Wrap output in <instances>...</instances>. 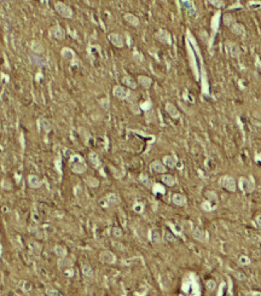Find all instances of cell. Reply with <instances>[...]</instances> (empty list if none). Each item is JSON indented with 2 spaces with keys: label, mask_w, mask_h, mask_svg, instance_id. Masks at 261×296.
I'll return each mask as SVG.
<instances>
[{
  "label": "cell",
  "mask_w": 261,
  "mask_h": 296,
  "mask_svg": "<svg viewBox=\"0 0 261 296\" xmlns=\"http://www.w3.org/2000/svg\"><path fill=\"white\" fill-rule=\"evenodd\" d=\"M186 48H187V56H189V61H190V65H191L192 68V72H194V75H195V79L196 80H199V73H198V67H197V61H196V57H195V53L192 51L191 48V45H190V42L186 40Z\"/></svg>",
  "instance_id": "obj_1"
},
{
  "label": "cell",
  "mask_w": 261,
  "mask_h": 296,
  "mask_svg": "<svg viewBox=\"0 0 261 296\" xmlns=\"http://www.w3.org/2000/svg\"><path fill=\"white\" fill-rule=\"evenodd\" d=\"M55 10L64 18H73V15H74L73 10L68 5H65L64 3H59V1L55 3Z\"/></svg>",
  "instance_id": "obj_2"
},
{
  "label": "cell",
  "mask_w": 261,
  "mask_h": 296,
  "mask_svg": "<svg viewBox=\"0 0 261 296\" xmlns=\"http://www.w3.org/2000/svg\"><path fill=\"white\" fill-rule=\"evenodd\" d=\"M220 185H221L225 190H227L228 192H235L237 190V185L236 181L232 176L230 175H224L221 179H220Z\"/></svg>",
  "instance_id": "obj_3"
},
{
  "label": "cell",
  "mask_w": 261,
  "mask_h": 296,
  "mask_svg": "<svg viewBox=\"0 0 261 296\" xmlns=\"http://www.w3.org/2000/svg\"><path fill=\"white\" fill-rule=\"evenodd\" d=\"M239 187H240V190H242L243 192L249 193V192H253L254 191L255 184H254L253 180H250V179H248V178L242 176L239 179Z\"/></svg>",
  "instance_id": "obj_4"
},
{
  "label": "cell",
  "mask_w": 261,
  "mask_h": 296,
  "mask_svg": "<svg viewBox=\"0 0 261 296\" xmlns=\"http://www.w3.org/2000/svg\"><path fill=\"white\" fill-rule=\"evenodd\" d=\"M113 94L116 98H118V99L123 101V99H127V98L129 97L130 92L127 90V88H125L123 86H115L113 88Z\"/></svg>",
  "instance_id": "obj_5"
},
{
  "label": "cell",
  "mask_w": 261,
  "mask_h": 296,
  "mask_svg": "<svg viewBox=\"0 0 261 296\" xmlns=\"http://www.w3.org/2000/svg\"><path fill=\"white\" fill-rule=\"evenodd\" d=\"M48 33H50V36L57 39V40H64L65 39V32L59 25H53L52 28H50Z\"/></svg>",
  "instance_id": "obj_6"
},
{
  "label": "cell",
  "mask_w": 261,
  "mask_h": 296,
  "mask_svg": "<svg viewBox=\"0 0 261 296\" xmlns=\"http://www.w3.org/2000/svg\"><path fill=\"white\" fill-rule=\"evenodd\" d=\"M109 41L111 42L115 47L117 48H122L125 46V41H123V36L118 33H111L109 34Z\"/></svg>",
  "instance_id": "obj_7"
},
{
  "label": "cell",
  "mask_w": 261,
  "mask_h": 296,
  "mask_svg": "<svg viewBox=\"0 0 261 296\" xmlns=\"http://www.w3.org/2000/svg\"><path fill=\"white\" fill-rule=\"evenodd\" d=\"M155 36H156L157 40L160 42H162V44H166V45L172 44V36H170V34L167 30H165V29H160Z\"/></svg>",
  "instance_id": "obj_8"
},
{
  "label": "cell",
  "mask_w": 261,
  "mask_h": 296,
  "mask_svg": "<svg viewBox=\"0 0 261 296\" xmlns=\"http://www.w3.org/2000/svg\"><path fill=\"white\" fill-rule=\"evenodd\" d=\"M226 52L232 58H238L240 56V48L233 42H226Z\"/></svg>",
  "instance_id": "obj_9"
},
{
  "label": "cell",
  "mask_w": 261,
  "mask_h": 296,
  "mask_svg": "<svg viewBox=\"0 0 261 296\" xmlns=\"http://www.w3.org/2000/svg\"><path fill=\"white\" fill-rule=\"evenodd\" d=\"M99 258H100V261H102V262L109 263V265H111V263H114L116 261L115 255L111 251H109V250L102 251V253H100V255H99Z\"/></svg>",
  "instance_id": "obj_10"
},
{
  "label": "cell",
  "mask_w": 261,
  "mask_h": 296,
  "mask_svg": "<svg viewBox=\"0 0 261 296\" xmlns=\"http://www.w3.org/2000/svg\"><path fill=\"white\" fill-rule=\"evenodd\" d=\"M230 29H231V32H232L235 35H238V36H244L245 33H247L244 25L240 24V23H233L232 25L230 27Z\"/></svg>",
  "instance_id": "obj_11"
},
{
  "label": "cell",
  "mask_w": 261,
  "mask_h": 296,
  "mask_svg": "<svg viewBox=\"0 0 261 296\" xmlns=\"http://www.w3.org/2000/svg\"><path fill=\"white\" fill-rule=\"evenodd\" d=\"M166 111L168 113V115L172 117V118H179V117H180L179 110L175 108V105L172 104V103H167V104H166Z\"/></svg>",
  "instance_id": "obj_12"
},
{
  "label": "cell",
  "mask_w": 261,
  "mask_h": 296,
  "mask_svg": "<svg viewBox=\"0 0 261 296\" xmlns=\"http://www.w3.org/2000/svg\"><path fill=\"white\" fill-rule=\"evenodd\" d=\"M182 4L184 5V7L186 8V12L190 17H196L197 12H196V7L195 4L192 1H182Z\"/></svg>",
  "instance_id": "obj_13"
},
{
  "label": "cell",
  "mask_w": 261,
  "mask_h": 296,
  "mask_svg": "<svg viewBox=\"0 0 261 296\" xmlns=\"http://www.w3.org/2000/svg\"><path fill=\"white\" fill-rule=\"evenodd\" d=\"M86 169H87V167L82 162H73L72 163V171L76 174H82L86 172Z\"/></svg>",
  "instance_id": "obj_14"
},
{
  "label": "cell",
  "mask_w": 261,
  "mask_h": 296,
  "mask_svg": "<svg viewBox=\"0 0 261 296\" xmlns=\"http://www.w3.org/2000/svg\"><path fill=\"white\" fill-rule=\"evenodd\" d=\"M150 169H151L152 172H156V173H165L166 172V166L160 161H154L151 164H150Z\"/></svg>",
  "instance_id": "obj_15"
},
{
  "label": "cell",
  "mask_w": 261,
  "mask_h": 296,
  "mask_svg": "<svg viewBox=\"0 0 261 296\" xmlns=\"http://www.w3.org/2000/svg\"><path fill=\"white\" fill-rule=\"evenodd\" d=\"M123 18H125V21H126L127 23H129L130 25H133V27H138V25L140 24L139 18H138L135 15H133V13H126V15L123 16Z\"/></svg>",
  "instance_id": "obj_16"
},
{
  "label": "cell",
  "mask_w": 261,
  "mask_h": 296,
  "mask_svg": "<svg viewBox=\"0 0 261 296\" xmlns=\"http://www.w3.org/2000/svg\"><path fill=\"white\" fill-rule=\"evenodd\" d=\"M138 84L142 87H144V88H150V87H151V85H152V80L149 76L140 75V76H138Z\"/></svg>",
  "instance_id": "obj_17"
},
{
  "label": "cell",
  "mask_w": 261,
  "mask_h": 296,
  "mask_svg": "<svg viewBox=\"0 0 261 296\" xmlns=\"http://www.w3.org/2000/svg\"><path fill=\"white\" fill-rule=\"evenodd\" d=\"M172 201H173V203H174L175 205H179V207H184V205L186 204V198H185V196L180 195V193L173 195Z\"/></svg>",
  "instance_id": "obj_18"
},
{
  "label": "cell",
  "mask_w": 261,
  "mask_h": 296,
  "mask_svg": "<svg viewBox=\"0 0 261 296\" xmlns=\"http://www.w3.org/2000/svg\"><path fill=\"white\" fill-rule=\"evenodd\" d=\"M61 55H62V57H63L64 59H67V61H72V62L76 58L74 51L70 50V48H68V47H64V48H63L62 52H61Z\"/></svg>",
  "instance_id": "obj_19"
},
{
  "label": "cell",
  "mask_w": 261,
  "mask_h": 296,
  "mask_svg": "<svg viewBox=\"0 0 261 296\" xmlns=\"http://www.w3.org/2000/svg\"><path fill=\"white\" fill-rule=\"evenodd\" d=\"M177 157L174 156H165L163 157V164L166 167H168V168H174V167L177 166Z\"/></svg>",
  "instance_id": "obj_20"
},
{
  "label": "cell",
  "mask_w": 261,
  "mask_h": 296,
  "mask_svg": "<svg viewBox=\"0 0 261 296\" xmlns=\"http://www.w3.org/2000/svg\"><path fill=\"white\" fill-rule=\"evenodd\" d=\"M192 237L198 242H204L206 241V232L201 229H195L192 231Z\"/></svg>",
  "instance_id": "obj_21"
},
{
  "label": "cell",
  "mask_w": 261,
  "mask_h": 296,
  "mask_svg": "<svg viewBox=\"0 0 261 296\" xmlns=\"http://www.w3.org/2000/svg\"><path fill=\"white\" fill-rule=\"evenodd\" d=\"M122 84L126 85V86L129 87V88H132V90H135L137 86H138L137 81L134 80L133 77H130V76H125V77H122Z\"/></svg>",
  "instance_id": "obj_22"
},
{
  "label": "cell",
  "mask_w": 261,
  "mask_h": 296,
  "mask_svg": "<svg viewBox=\"0 0 261 296\" xmlns=\"http://www.w3.org/2000/svg\"><path fill=\"white\" fill-rule=\"evenodd\" d=\"M28 183H29V185H30L32 187H34V189H36V187H40V186L43 185V181L40 180V178L36 176V175H29Z\"/></svg>",
  "instance_id": "obj_23"
},
{
  "label": "cell",
  "mask_w": 261,
  "mask_h": 296,
  "mask_svg": "<svg viewBox=\"0 0 261 296\" xmlns=\"http://www.w3.org/2000/svg\"><path fill=\"white\" fill-rule=\"evenodd\" d=\"M88 161L89 163H91L94 168H98V167H100V160H99V156L96 154V152H91L88 155Z\"/></svg>",
  "instance_id": "obj_24"
},
{
  "label": "cell",
  "mask_w": 261,
  "mask_h": 296,
  "mask_svg": "<svg viewBox=\"0 0 261 296\" xmlns=\"http://www.w3.org/2000/svg\"><path fill=\"white\" fill-rule=\"evenodd\" d=\"M105 201L108 202V204L110 205H116L120 203V197L116 195V193H109L106 197H105Z\"/></svg>",
  "instance_id": "obj_25"
},
{
  "label": "cell",
  "mask_w": 261,
  "mask_h": 296,
  "mask_svg": "<svg viewBox=\"0 0 261 296\" xmlns=\"http://www.w3.org/2000/svg\"><path fill=\"white\" fill-rule=\"evenodd\" d=\"M161 180H162V183L166 184L167 186H174L175 183H177L175 178L172 176V175H169V174H163L162 178H161Z\"/></svg>",
  "instance_id": "obj_26"
},
{
  "label": "cell",
  "mask_w": 261,
  "mask_h": 296,
  "mask_svg": "<svg viewBox=\"0 0 261 296\" xmlns=\"http://www.w3.org/2000/svg\"><path fill=\"white\" fill-rule=\"evenodd\" d=\"M219 21H220V12H216L215 16L212 18V32H213V36L215 35L218 28H219Z\"/></svg>",
  "instance_id": "obj_27"
},
{
  "label": "cell",
  "mask_w": 261,
  "mask_h": 296,
  "mask_svg": "<svg viewBox=\"0 0 261 296\" xmlns=\"http://www.w3.org/2000/svg\"><path fill=\"white\" fill-rule=\"evenodd\" d=\"M72 265H73V261L68 258H61L58 260V267H61V268H68Z\"/></svg>",
  "instance_id": "obj_28"
},
{
  "label": "cell",
  "mask_w": 261,
  "mask_h": 296,
  "mask_svg": "<svg viewBox=\"0 0 261 296\" xmlns=\"http://www.w3.org/2000/svg\"><path fill=\"white\" fill-rule=\"evenodd\" d=\"M55 253H56V255L58 256V258H65L67 256V249L64 248V246H62V245H56L55 246Z\"/></svg>",
  "instance_id": "obj_29"
},
{
  "label": "cell",
  "mask_w": 261,
  "mask_h": 296,
  "mask_svg": "<svg viewBox=\"0 0 261 296\" xmlns=\"http://www.w3.org/2000/svg\"><path fill=\"white\" fill-rule=\"evenodd\" d=\"M39 128H40V130H43V131H45V132H48L50 130H51V123H50L47 120L41 118V120L39 121Z\"/></svg>",
  "instance_id": "obj_30"
},
{
  "label": "cell",
  "mask_w": 261,
  "mask_h": 296,
  "mask_svg": "<svg viewBox=\"0 0 261 296\" xmlns=\"http://www.w3.org/2000/svg\"><path fill=\"white\" fill-rule=\"evenodd\" d=\"M85 183H86L89 187H98V186H99V180L97 179V178H93V176H88V178H86Z\"/></svg>",
  "instance_id": "obj_31"
},
{
  "label": "cell",
  "mask_w": 261,
  "mask_h": 296,
  "mask_svg": "<svg viewBox=\"0 0 261 296\" xmlns=\"http://www.w3.org/2000/svg\"><path fill=\"white\" fill-rule=\"evenodd\" d=\"M81 271H82L84 275H85V277H87V278H91L92 275H93V270H92L91 266H88V265H84Z\"/></svg>",
  "instance_id": "obj_32"
},
{
  "label": "cell",
  "mask_w": 261,
  "mask_h": 296,
  "mask_svg": "<svg viewBox=\"0 0 261 296\" xmlns=\"http://www.w3.org/2000/svg\"><path fill=\"white\" fill-rule=\"evenodd\" d=\"M32 50L36 53V55H41L44 51H45V48H44V46L40 44V42H33V45H32Z\"/></svg>",
  "instance_id": "obj_33"
},
{
  "label": "cell",
  "mask_w": 261,
  "mask_h": 296,
  "mask_svg": "<svg viewBox=\"0 0 261 296\" xmlns=\"http://www.w3.org/2000/svg\"><path fill=\"white\" fill-rule=\"evenodd\" d=\"M139 180H140V183H142L143 185H145L146 187H151L152 186V183H151V180H150V178L148 175H145V174L140 175L139 176Z\"/></svg>",
  "instance_id": "obj_34"
},
{
  "label": "cell",
  "mask_w": 261,
  "mask_h": 296,
  "mask_svg": "<svg viewBox=\"0 0 261 296\" xmlns=\"http://www.w3.org/2000/svg\"><path fill=\"white\" fill-rule=\"evenodd\" d=\"M99 105L103 108L104 110H108L110 108V101L109 98H102V99H99Z\"/></svg>",
  "instance_id": "obj_35"
},
{
  "label": "cell",
  "mask_w": 261,
  "mask_h": 296,
  "mask_svg": "<svg viewBox=\"0 0 261 296\" xmlns=\"http://www.w3.org/2000/svg\"><path fill=\"white\" fill-rule=\"evenodd\" d=\"M151 241L155 242V243H161L162 242L161 236H160V233L157 231H152L151 232Z\"/></svg>",
  "instance_id": "obj_36"
},
{
  "label": "cell",
  "mask_w": 261,
  "mask_h": 296,
  "mask_svg": "<svg viewBox=\"0 0 261 296\" xmlns=\"http://www.w3.org/2000/svg\"><path fill=\"white\" fill-rule=\"evenodd\" d=\"M233 23H235V19H233L232 16H230V15H225V16H224V24H225V25L231 27Z\"/></svg>",
  "instance_id": "obj_37"
},
{
  "label": "cell",
  "mask_w": 261,
  "mask_h": 296,
  "mask_svg": "<svg viewBox=\"0 0 261 296\" xmlns=\"http://www.w3.org/2000/svg\"><path fill=\"white\" fill-rule=\"evenodd\" d=\"M32 61L35 63V64H38V65H44L46 62H45V59H43V58H40L38 55H36V57L35 56H32Z\"/></svg>",
  "instance_id": "obj_38"
},
{
  "label": "cell",
  "mask_w": 261,
  "mask_h": 296,
  "mask_svg": "<svg viewBox=\"0 0 261 296\" xmlns=\"http://www.w3.org/2000/svg\"><path fill=\"white\" fill-rule=\"evenodd\" d=\"M111 233H113V236L115 237V238H120V237H122V231H121V229H118V227H114L113 231H111Z\"/></svg>",
  "instance_id": "obj_39"
},
{
  "label": "cell",
  "mask_w": 261,
  "mask_h": 296,
  "mask_svg": "<svg viewBox=\"0 0 261 296\" xmlns=\"http://www.w3.org/2000/svg\"><path fill=\"white\" fill-rule=\"evenodd\" d=\"M206 287H207V289L208 290H214L215 289V287H216V283L214 282V280H208L207 283H206Z\"/></svg>",
  "instance_id": "obj_40"
},
{
  "label": "cell",
  "mask_w": 261,
  "mask_h": 296,
  "mask_svg": "<svg viewBox=\"0 0 261 296\" xmlns=\"http://www.w3.org/2000/svg\"><path fill=\"white\" fill-rule=\"evenodd\" d=\"M239 263L240 265H249L250 263V259L248 258V256H245V255H242L239 258Z\"/></svg>",
  "instance_id": "obj_41"
},
{
  "label": "cell",
  "mask_w": 261,
  "mask_h": 296,
  "mask_svg": "<svg viewBox=\"0 0 261 296\" xmlns=\"http://www.w3.org/2000/svg\"><path fill=\"white\" fill-rule=\"evenodd\" d=\"M46 292H47L48 296H62V294L59 291H57L56 289H47Z\"/></svg>",
  "instance_id": "obj_42"
},
{
  "label": "cell",
  "mask_w": 261,
  "mask_h": 296,
  "mask_svg": "<svg viewBox=\"0 0 261 296\" xmlns=\"http://www.w3.org/2000/svg\"><path fill=\"white\" fill-rule=\"evenodd\" d=\"M151 106H152V104L148 101V102H144V103L140 104V109H143V110H149Z\"/></svg>",
  "instance_id": "obj_43"
},
{
  "label": "cell",
  "mask_w": 261,
  "mask_h": 296,
  "mask_svg": "<svg viewBox=\"0 0 261 296\" xmlns=\"http://www.w3.org/2000/svg\"><path fill=\"white\" fill-rule=\"evenodd\" d=\"M207 198L208 200H214V201H216L218 200V195L215 193V192H213V191H209V192H207Z\"/></svg>",
  "instance_id": "obj_44"
},
{
  "label": "cell",
  "mask_w": 261,
  "mask_h": 296,
  "mask_svg": "<svg viewBox=\"0 0 261 296\" xmlns=\"http://www.w3.org/2000/svg\"><path fill=\"white\" fill-rule=\"evenodd\" d=\"M209 4H212L216 7H221V6H225V3L224 1H218V0H210Z\"/></svg>",
  "instance_id": "obj_45"
},
{
  "label": "cell",
  "mask_w": 261,
  "mask_h": 296,
  "mask_svg": "<svg viewBox=\"0 0 261 296\" xmlns=\"http://www.w3.org/2000/svg\"><path fill=\"white\" fill-rule=\"evenodd\" d=\"M165 237H166V239L169 241V242H175V237H174L173 234H170L169 232H166V233H165Z\"/></svg>",
  "instance_id": "obj_46"
},
{
  "label": "cell",
  "mask_w": 261,
  "mask_h": 296,
  "mask_svg": "<svg viewBox=\"0 0 261 296\" xmlns=\"http://www.w3.org/2000/svg\"><path fill=\"white\" fill-rule=\"evenodd\" d=\"M133 208H134V210H135L137 213H142V212H143V208H144V207H143V204L138 203V204H135V205L133 207Z\"/></svg>",
  "instance_id": "obj_47"
},
{
  "label": "cell",
  "mask_w": 261,
  "mask_h": 296,
  "mask_svg": "<svg viewBox=\"0 0 261 296\" xmlns=\"http://www.w3.org/2000/svg\"><path fill=\"white\" fill-rule=\"evenodd\" d=\"M154 191L155 192H160V193H165V189H163V187H161V186H160V185H155L154 186Z\"/></svg>",
  "instance_id": "obj_48"
},
{
  "label": "cell",
  "mask_w": 261,
  "mask_h": 296,
  "mask_svg": "<svg viewBox=\"0 0 261 296\" xmlns=\"http://www.w3.org/2000/svg\"><path fill=\"white\" fill-rule=\"evenodd\" d=\"M113 245H114V246H116V249L121 250V251H123V250H125V246H123L122 244H120V243H116V242H114V243H113Z\"/></svg>",
  "instance_id": "obj_49"
},
{
  "label": "cell",
  "mask_w": 261,
  "mask_h": 296,
  "mask_svg": "<svg viewBox=\"0 0 261 296\" xmlns=\"http://www.w3.org/2000/svg\"><path fill=\"white\" fill-rule=\"evenodd\" d=\"M202 208H203L204 210H207V212H210V210H212V207L209 205V203H208V202H206V203H203V204H202Z\"/></svg>",
  "instance_id": "obj_50"
},
{
  "label": "cell",
  "mask_w": 261,
  "mask_h": 296,
  "mask_svg": "<svg viewBox=\"0 0 261 296\" xmlns=\"http://www.w3.org/2000/svg\"><path fill=\"white\" fill-rule=\"evenodd\" d=\"M133 57H134V59H137V61H139V62H140V61H143V59H144V58H143V56H140V53H139V52H134Z\"/></svg>",
  "instance_id": "obj_51"
},
{
  "label": "cell",
  "mask_w": 261,
  "mask_h": 296,
  "mask_svg": "<svg viewBox=\"0 0 261 296\" xmlns=\"http://www.w3.org/2000/svg\"><path fill=\"white\" fill-rule=\"evenodd\" d=\"M255 225L257 227H261V215H257L255 218Z\"/></svg>",
  "instance_id": "obj_52"
},
{
  "label": "cell",
  "mask_w": 261,
  "mask_h": 296,
  "mask_svg": "<svg viewBox=\"0 0 261 296\" xmlns=\"http://www.w3.org/2000/svg\"><path fill=\"white\" fill-rule=\"evenodd\" d=\"M236 277H237V279H239V280H244L245 279V274H243V273H236Z\"/></svg>",
  "instance_id": "obj_53"
},
{
  "label": "cell",
  "mask_w": 261,
  "mask_h": 296,
  "mask_svg": "<svg viewBox=\"0 0 261 296\" xmlns=\"http://www.w3.org/2000/svg\"><path fill=\"white\" fill-rule=\"evenodd\" d=\"M56 164H57L58 172H61V160H59V157H58V159H57V161H56Z\"/></svg>",
  "instance_id": "obj_54"
},
{
  "label": "cell",
  "mask_w": 261,
  "mask_h": 296,
  "mask_svg": "<svg viewBox=\"0 0 261 296\" xmlns=\"http://www.w3.org/2000/svg\"><path fill=\"white\" fill-rule=\"evenodd\" d=\"M252 296H261V292H253Z\"/></svg>",
  "instance_id": "obj_55"
}]
</instances>
